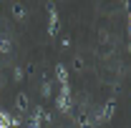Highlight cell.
Here are the masks:
<instances>
[{"label": "cell", "instance_id": "obj_1", "mask_svg": "<svg viewBox=\"0 0 131 128\" xmlns=\"http://www.w3.org/2000/svg\"><path fill=\"white\" fill-rule=\"evenodd\" d=\"M114 111H116V103L114 100H108L101 111H98V118H96V123H106V121H111V116H114Z\"/></svg>", "mask_w": 131, "mask_h": 128}, {"label": "cell", "instance_id": "obj_2", "mask_svg": "<svg viewBox=\"0 0 131 128\" xmlns=\"http://www.w3.org/2000/svg\"><path fill=\"white\" fill-rule=\"evenodd\" d=\"M56 108H58L61 113L71 111V93H63V91H61V96L56 98Z\"/></svg>", "mask_w": 131, "mask_h": 128}, {"label": "cell", "instance_id": "obj_3", "mask_svg": "<svg viewBox=\"0 0 131 128\" xmlns=\"http://www.w3.org/2000/svg\"><path fill=\"white\" fill-rule=\"evenodd\" d=\"M48 13H50L48 33H50V35H56V33H58V13H56V8H53V5H50V8H48Z\"/></svg>", "mask_w": 131, "mask_h": 128}, {"label": "cell", "instance_id": "obj_4", "mask_svg": "<svg viewBox=\"0 0 131 128\" xmlns=\"http://www.w3.org/2000/svg\"><path fill=\"white\" fill-rule=\"evenodd\" d=\"M56 75H58V83H61V85H68V70H66L63 63L56 65Z\"/></svg>", "mask_w": 131, "mask_h": 128}, {"label": "cell", "instance_id": "obj_5", "mask_svg": "<svg viewBox=\"0 0 131 128\" xmlns=\"http://www.w3.org/2000/svg\"><path fill=\"white\" fill-rule=\"evenodd\" d=\"M15 106H18V111H25V108H28V98H25V96H18L15 98Z\"/></svg>", "mask_w": 131, "mask_h": 128}, {"label": "cell", "instance_id": "obj_6", "mask_svg": "<svg viewBox=\"0 0 131 128\" xmlns=\"http://www.w3.org/2000/svg\"><path fill=\"white\" fill-rule=\"evenodd\" d=\"M13 15H15L18 20H23V18H25V10H23V5H18V3L13 5Z\"/></svg>", "mask_w": 131, "mask_h": 128}, {"label": "cell", "instance_id": "obj_7", "mask_svg": "<svg viewBox=\"0 0 131 128\" xmlns=\"http://www.w3.org/2000/svg\"><path fill=\"white\" fill-rule=\"evenodd\" d=\"M0 53H10V40L8 38H0Z\"/></svg>", "mask_w": 131, "mask_h": 128}, {"label": "cell", "instance_id": "obj_8", "mask_svg": "<svg viewBox=\"0 0 131 128\" xmlns=\"http://www.w3.org/2000/svg\"><path fill=\"white\" fill-rule=\"evenodd\" d=\"M40 93H43V96H46V98L50 96V83H43V88H40Z\"/></svg>", "mask_w": 131, "mask_h": 128}, {"label": "cell", "instance_id": "obj_9", "mask_svg": "<svg viewBox=\"0 0 131 128\" xmlns=\"http://www.w3.org/2000/svg\"><path fill=\"white\" fill-rule=\"evenodd\" d=\"M81 128H93V123H91L88 118H81Z\"/></svg>", "mask_w": 131, "mask_h": 128}, {"label": "cell", "instance_id": "obj_10", "mask_svg": "<svg viewBox=\"0 0 131 128\" xmlns=\"http://www.w3.org/2000/svg\"><path fill=\"white\" fill-rule=\"evenodd\" d=\"M129 35H131V10H129Z\"/></svg>", "mask_w": 131, "mask_h": 128}, {"label": "cell", "instance_id": "obj_11", "mask_svg": "<svg viewBox=\"0 0 131 128\" xmlns=\"http://www.w3.org/2000/svg\"><path fill=\"white\" fill-rule=\"evenodd\" d=\"M129 53H131V43H129Z\"/></svg>", "mask_w": 131, "mask_h": 128}]
</instances>
